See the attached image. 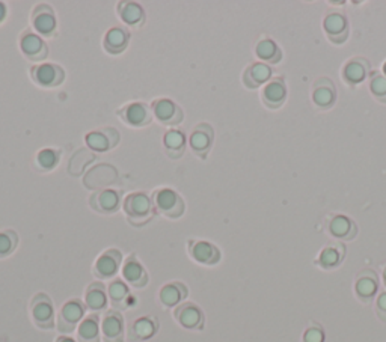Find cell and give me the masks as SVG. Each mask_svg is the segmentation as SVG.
<instances>
[{
    "label": "cell",
    "instance_id": "f6af8a7d",
    "mask_svg": "<svg viewBox=\"0 0 386 342\" xmlns=\"http://www.w3.org/2000/svg\"><path fill=\"white\" fill-rule=\"evenodd\" d=\"M383 73H385V75H386V62L383 64Z\"/></svg>",
    "mask_w": 386,
    "mask_h": 342
},
{
    "label": "cell",
    "instance_id": "83f0119b",
    "mask_svg": "<svg viewBox=\"0 0 386 342\" xmlns=\"http://www.w3.org/2000/svg\"><path fill=\"white\" fill-rule=\"evenodd\" d=\"M187 294L189 291L185 283L171 282V283H166L165 287L160 290L159 297L162 305H165L166 308H176L187 297Z\"/></svg>",
    "mask_w": 386,
    "mask_h": 342
},
{
    "label": "cell",
    "instance_id": "52a82bcc",
    "mask_svg": "<svg viewBox=\"0 0 386 342\" xmlns=\"http://www.w3.org/2000/svg\"><path fill=\"white\" fill-rule=\"evenodd\" d=\"M213 139L215 131L210 124L202 122V124L196 126L189 137V147L192 149V153L196 157L206 160L211 147H213Z\"/></svg>",
    "mask_w": 386,
    "mask_h": 342
},
{
    "label": "cell",
    "instance_id": "5bb4252c",
    "mask_svg": "<svg viewBox=\"0 0 386 342\" xmlns=\"http://www.w3.org/2000/svg\"><path fill=\"white\" fill-rule=\"evenodd\" d=\"M56 26H57L56 15L50 6L45 3H41L34 9L32 11V27L38 34L43 36H52L56 31Z\"/></svg>",
    "mask_w": 386,
    "mask_h": 342
},
{
    "label": "cell",
    "instance_id": "ee69618b",
    "mask_svg": "<svg viewBox=\"0 0 386 342\" xmlns=\"http://www.w3.org/2000/svg\"><path fill=\"white\" fill-rule=\"evenodd\" d=\"M383 282H385V287H386V265H385V269H383Z\"/></svg>",
    "mask_w": 386,
    "mask_h": 342
},
{
    "label": "cell",
    "instance_id": "3957f363",
    "mask_svg": "<svg viewBox=\"0 0 386 342\" xmlns=\"http://www.w3.org/2000/svg\"><path fill=\"white\" fill-rule=\"evenodd\" d=\"M31 315L36 327L50 330L55 327V308L45 292H38L31 302Z\"/></svg>",
    "mask_w": 386,
    "mask_h": 342
},
{
    "label": "cell",
    "instance_id": "2e32d148",
    "mask_svg": "<svg viewBox=\"0 0 386 342\" xmlns=\"http://www.w3.org/2000/svg\"><path fill=\"white\" fill-rule=\"evenodd\" d=\"M20 49L27 59L34 62L43 61L48 56V47L40 35L24 32L20 38Z\"/></svg>",
    "mask_w": 386,
    "mask_h": 342
},
{
    "label": "cell",
    "instance_id": "277c9868",
    "mask_svg": "<svg viewBox=\"0 0 386 342\" xmlns=\"http://www.w3.org/2000/svg\"><path fill=\"white\" fill-rule=\"evenodd\" d=\"M118 117L122 119L125 124L134 127V128H142L151 124V121L154 118L152 110L145 103H130L125 104L124 107L117 110Z\"/></svg>",
    "mask_w": 386,
    "mask_h": 342
},
{
    "label": "cell",
    "instance_id": "d4e9b609",
    "mask_svg": "<svg viewBox=\"0 0 386 342\" xmlns=\"http://www.w3.org/2000/svg\"><path fill=\"white\" fill-rule=\"evenodd\" d=\"M159 322L154 317H141L129 329L130 341H147L157 334Z\"/></svg>",
    "mask_w": 386,
    "mask_h": 342
},
{
    "label": "cell",
    "instance_id": "ab89813d",
    "mask_svg": "<svg viewBox=\"0 0 386 342\" xmlns=\"http://www.w3.org/2000/svg\"><path fill=\"white\" fill-rule=\"evenodd\" d=\"M302 342H324V330L320 325L313 322L311 326H308L303 332Z\"/></svg>",
    "mask_w": 386,
    "mask_h": 342
},
{
    "label": "cell",
    "instance_id": "4316f807",
    "mask_svg": "<svg viewBox=\"0 0 386 342\" xmlns=\"http://www.w3.org/2000/svg\"><path fill=\"white\" fill-rule=\"evenodd\" d=\"M345 256V248L344 244L341 243H332L329 246H326V248L318 255V260L315 261L317 265H320L322 269L324 270H332L335 267H338L344 260Z\"/></svg>",
    "mask_w": 386,
    "mask_h": 342
},
{
    "label": "cell",
    "instance_id": "9a60e30c",
    "mask_svg": "<svg viewBox=\"0 0 386 342\" xmlns=\"http://www.w3.org/2000/svg\"><path fill=\"white\" fill-rule=\"evenodd\" d=\"M379 290V278L373 270H362L355 282V294L362 303H370Z\"/></svg>",
    "mask_w": 386,
    "mask_h": 342
},
{
    "label": "cell",
    "instance_id": "ffe728a7",
    "mask_svg": "<svg viewBox=\"0 0 386 342\" xmlns=\"http://www.w3.org/2000/svg\"><path fill=\"white\" fill-rule=\"evenodd\" d=\"M122 276L129 285L134 288H143L148 283V274L143 265L136 260V256L131 255L122 265Z\"/></svg>",
    "mask_w": 386,
    "mask_h": 342
},
{
    "label": "cell",
    "instance_id": "b9f144b4",
    "mask_svg": "<svg viewBox=\"0 0 386 342\" xmlns=\"http://www.w3.org/2000/svg\"><path fill=\"white\" fill-rule=\"evenodd\" d=\"M6 15H8V8H6L5 3L0 2V24L3 23V20L6 18Z\"/></svg>",
    "mask_w": 386,
    "mask_h": 342
},
{
    "label": "cell",
    "instance_id": "7a4b0ae2",
    "mask_svg": "<svg viewBox=\"0 0 386 342\" xmlns=\"http://www.w3.org/2000/svg\"><path fill=\"white\" fill-rule=\"evenodd\" d=\"M152 204L156 211L168 218H178L185 214L186 205L183 198L172 188H159L152 193Z\"/></svg>",
    "mask_w": 386,
    "mask_h": 342
},
{
    "label": "cell",
    "instance_id": "e575fe53",
    "mask_svg": "<svg viewBox=\"0 0 386 342\" xmlns=\"http://www.w3.org/2000/svg\"><path fill=\"white\" fill-rule=\"evenodd\" d=\"M255 53L259 59H263L269 64H278L283 58V52L278 47V44L272 40H267V38L257 44Z\"/></svg>",
    "mask_w": 386,
    "mask_h": 342
},
{
    "label": "cell",
    "instance_id": "d590c367",
    "mask_svg": "<svg viewBox=\"0 0 386 342\" xmlns=\"http://www.w3.org/2000/svg\"><path fill=\"white\" fill-rule=\"evenodd\" d=\"M129 287L122 281L115 279L109 285V297L115 309L127 308V299H129Z\"/></svg>",
    "mask_w": 386,
    "mask_h": 342
},
{
    "label": "cell",
    "instance_id": "1f68e13d",
    "mask_svg": "<svg viewBox=\"0 0 386 342\" xmlns=\"http://www.w3.org/2000/svg\"><path fill=\"white\" fill-rule=\"evenodd\" d=\"M163 144H165V151H166L168 157L180 158L186 151L185 133L177 130V128L168 130L165 135V139H163Z\"/></svg>",
    "mask_w": 386,
    "mask_h": 342
},
{
    "label": "cell",
    "instance_id": "7402d4cb",
    "mask_svg": "<svg viewBox=\"0 0 386 342\" xmlns=\"http://www.w3.org/2000/svg\"><path fill=\"white\" fill-rule=\"evenodd\" d=\"M327 231L332 237L338 240H353L356 234H358V226L347 216L338 214L331 218L329 225H327Z\"/></svg>",
    "mask_w": 386,
    "mask_h": 342
},
{
    "label": "cell",
    "instance_id": "cb8c5ba5",
    "mask_svg": "<svg viewBox=\"0 0 386 342\" xmlns=\"http://www.w3.org/2000/svg\"><path fill=\"white\" fill-rule=\"evenodd\" d=\"M263 103L269 109H279L284 104L287 98V88L285 83L281 77H278L275 80H270L266 88L263 89Z\"/></svg>",
    "mask_w": 386,
    "mask_h": 342
},
{
    "label": "cell",
    "instance_id": "f546056e",
    "mask_svg": "<svg viewBox=\"0 0 386 342\" xmlns=\"http://www.w3.org/2000/svg\"><path fill=\"white\" fill-rule=\"evenodd\" d=\"M100 318L96 313H92L82 320L77 329V339L79 342H100Z\"/></svg>",
    "mask_w": 386,
    "mask_h": 342
},
{
    "label": "cell",
    "instance_id": "8992f818",
    "mask_svg": "<svg viewBox=\"0 0 386 342\" xmlns=\"http://www.w3.org/2000/svg\"><path fill=\"white\" fill-rule=\"evenodd\" d=\"M85 142L92 153H106L120 144V133L112 127H104L88 133Z\"/></svg>",
    "mask_w": 386,
    "mask_h": 342
},
{
    "label": "cell",
    "instance_id": "60d3db41",
    "mask_svg": "<svg viewBox=\"0 0 386 342\" xmlns=\"http://www.w3.org/2000/svg\"><path fill=\"white\" fill-rule=\"evenodd\" d=\"M376 313L383 322H386V292L379 294V297L376 299Z\"/></svg>",
    "mask_w": 386,
    "mask_h": 342
},
{
    "label": "cell",
    "instance_id": "30bf717a",
    "mask_svg": "<svg viewBox=\"0 0 386 342\" xmlns=\"http://www.w3.org/2000/svg\"><path fill=\"white\" fill-rule=\"evenodd\" d=\"M121 192L113 188L96 190L90 196V207L100 214H113L120 210Z\"/></svg>",
    "mask_w": 386,
    "mask_h": 342
},
{
    "label": "cell",
    "instance_id": "8fae6325",
    "mask_svg": "<svg viewBox=\"0 0 386 342\" xmlns=\"http://www.w3.org/2000/svg\"><path fill=\"white\" fill-rule=\"evenodd\" d=\"M152 115L165 126H178L185 118L183 110L177 103H173L169 98H159L154 100L151 104Z\"/></svg>",
    "mask_w": 386,
    "mask_h": 342
},
{
    "label": "cell",
    "instance_id": "9c48e42d",
    "mask_svg": "<svg viewBox=\"0 0 386 342\" xmlns=\"http://www.w3.org/2000/svg\"><path fill=\"white\" fill-rule=\"evenodd\" d=\"M31 75L34 82L43 88H56L65 80L64 68L56 64L36 65L31 70Z\"/></svg>",
    "mask_w": 386,
    "mask_h": 342
},
{
    "label": "cell",
    "instance_id": "7c38bea8",
    "mask_svg": "<svg viewBox=\"0 0 386 342\" xmlns=\"http://www.w3.org/2000/svg\"><path fill=\"white\" fill-rule=\"evenodd\" d=\"M173 317L178 321V325L189 330H202L204 327V312L196 306L195 303H183L173 311Z\"/></svg>",
    "mask_w": 386,
    "mask_h": 342
},
{
    "label": "cell",
    "instance_id": "4dcf8cb0",
    "mask_svg": "<svg viewBox=\"0 0 386 342\" xmlns=\"http://www.w3.org/2000/svg\"><path fill=\"white\" fill-rule=\"evenodd\" d=\"M85 303L86 308L94 312H100L106 309V306H108V296H106L104 285L101 282H94L86 288Z\"/></svg>",
    "mask_w": 386,
    "mask_h": 342
},
{
    "label": "cell",
    "instance_id": "8d00e7d4",
    "mask_svg": "<svg viewBox=\"0 0 386 342\" xmlns=\"http://www.w3.org/2000/svg\"><path fill=\"white\" fill-rule=\"evenodd\" d=\"M59 158H61L59 151L45 148L36 154V165L41 170H52L57 166V163H59Z\"/></svg>",
    "mask_w": 386,
    "mask_h": 342
},
{
    "label": "cell",
    "instance_id": "ac0fdd59",
    "mask_svg": "<svg viewBox=\"0 0 386 342\" xmlns=\"http://www.w3.org/2000/svg\"><path fill=\"white\" fill-rule=\"evenodd\" d=\"M324 31L334 44H343L349 36V23L345 17L338 13L327 14L324 18Z\"/></svg>",
    "mask_w": 386,
    "mask_h": 342
},
{
    "label": "cell",
    "instance_id": "ba28073f",
    "mask_svg": "<svg viewBox=\"0 0 386 342\" xmlns=\"http://www.w3.org/2000/svg\"><path fill=\"white\" fill-rule=\"evenodd\" d=\"M118 181V172L117 169L110 166L109 163H101L88 170L86 174L83 184L88 187L90 190H103L106 187H109Z\"/></svg>",
    "mask_w": 386,
    "mask_h": 342
},
{
    "label": "cell",
    "instance_id": "484cf974",
    "mask_svg": "<svg viewBox=\"0 0 386 342\" xmlns=\"http://www.w3.org/2000/svg\"><path fill=\"white\" fill-rule=\"evenodd\" d=\"M272 77V68L269 65L257 62L249 65L243 73V83L249 89H257Z\"/></svg>",
    "mask_w": 386,
    "mask_h": 342
},
{
    "label": "cell",
    "instance_id": "e0dca14e",
    "mask_svg": "<svg viewBox=\"0 0 386 342\" xmlns=\"http://www.w3.org/2000/svg\"><path fill=\"white\" fill-rule=\"evenodd\" d=\"M104 342H124V318L120 311H108L101 322Z\"/></svg>",
    "mask_w": 386,
    "mask_h": 342
},
{
    "label": "cell",
    "instance_id": "6da1fadb",
    "mask_svg": "<svg viewBox=\"0 0 386 342\" xmlns=\"http://www.w3.org/2000/svg\"><path fill=\"white\" fill-rule=\"evenodd\" d=\"M124 211L133 226H143L156 214V208L147 193L134 192L124 199Z\"/></svg>",
    "mask_w": 386,
    "mask_h": 342
},
{
    "label": "cell",
    "instance_id": "d6986e66",
    "mask_svg": "<svg viewBox=\"0 0 386 342\" xmlns=\"http://www.w3.org/2000/svg\"><path fill=\"white\" fill-rule=\"evenodd\" d=\"M189 253L196 262L204 265H215L220 261V251L208 241H190Z\"/></svg>",
    "mask_w": 386,
    "mask_h": 342
},
{
    "label": "cell",
    "instance_id": "f1b7e54d",
    "mask_svg": "<svg viewBox=\"0 0 386 342\" xmlns=\"http://www.w3.org/2000/svg\"><path fill=\"white\" fill-rule=\"evenodd\" d=\"M118 15L125 24L130 27H134V29L142 27L145 23V11L139 3L120 2L118 3Z\"/></svg>",
    "mask_w": 386,
    "mask_h": 342
},
{
    "label": "cell",
    "instance_id": "4fadbf2b",
    "mask_svg": "<svg viewBox=\"0 0 386 342\" xmlns=\"http://www.w3.org/2000/svg\"><path fill=\"white\" fill-rule=\"evenodd\" d=\"M122 261V255L118 249H108L99 256L94 265V274L99 279H110L118 273Z\"/></svg>",
    "mask_w": 386,
    "mask_h": 342
},
{
    "label": "cell",
    "instance_id": "836d02e7",
    "mask_svg": "<svg viewBox=\"0 0 386 342\" xmlns=\"http://www.w3.org/2000/svg\"><path fill=\"white\" fill-rule=\"evenodd\" d=\"M94 160H95V154L92 153L91 149L82 148L79 151H76V153L71 157V160H70L69 174L71 177H80L83 174L85 168L88 165H91Z\"/></svg>",
    "mask_w": 386,
    "mask_h": 342
},
{
    "label": "cell",
    "instance_id": "44dd1931",
    "mask_svg": "<svg viewBox=\"0 0 386 342\" xmlns=\"http://www.w3.org/2000/svg\"><path fill=\"white\" fill-rule=\"evenodd\" d=\"M313 101L317 107L329 109L336 101V89L331 79H318L314 84Z\"/></svg>",
    "mask_w": 386,
    "mask_h": 342
},
{
    "label": "cell",
    "instance_id": "d6a6232c",
    "mask_svg": "<svg viewBox=\"0 0 386 342\" xmlns=\"http://www.w3.org/2000/svg\"><path fill=\"white\" fill-rule=\"evenodd\" d=\"M366 71H369V62L361 58H355L345 64L343 77L349 84H358L366 77Z\"/></svg>",
    "mask_w": 386,
    "mask_h": 342
},
{
    "label": "cell",
    "instance_id": "f35d334b",
    "mask_svg": "<svg viewBox=\"0 0 386 342\" xmlns=\"http://www.w3.org/2000/svg\"><path fill=\"white\" fill-rule=\"evenodd\" d=\"M371 94L378 98L380 103L386 104V77L380 74H376L370 83Z\"/></svg>",
    "mask_w": 386,
    "mask_h": 342
},
{
    "label": "cell",
    "instance_id": "74e56055",
    "mask_svg": "<svg viewBox=\"0 0 386 342\" xmlns=\"http://www.w3.org/2000/svg\"><path fill=\"white\" fill-rule=\"evenodd\" d=\"M18 244V235L8 230L0 232V258H6V256L11 255Z\"/></svg>",
    "mask_w": 386,
    "mask_h": 342
},
{
    "label": "cell",
    "instance_id": "603a6c76",
    "mask_svg": "<svg viewBox=\"0 0 386 342\" xmlns=\"http://www.w3.org/2000/svg\"><path fill=\"white\" fill-rule=\"evenodd\" d=\"M130 32L124 27H112L104 36V50L109 54H121L129 47Z\"/></svg>",
    "mask_w": 386,
    "mask_h": 342
},
{
    "label": "cell",
    "instance_id": "5b68a950",
    "mask_svg": "<svg viewBox=\"0 0 386 342\" xmlns=\"http://www.w3.org/2000/svg\"><path fill=\"white\" fill-rule=\"evenodd\" d=\"M85 317V305L77 299L66 302L57 315L56 326L61 334H71Z\"/></svg>",
    "mask_w": 386,
    "mask_h": 342
},
{
    "label": "cell",
    "instance_id": "7bdbcfd3",
    "mask_svg": "<svg viewBox=\"0 0 386 342\" xmlns=\"http://www.w3.org/2000/svg\"><path fill=\"white\" fill-rule=\"evenodd\" d=\"M56 342H77V341H74V339H73V338H70V336H65V335H62V336H59V338L56 339Z\"/></svg>",
    "mask_w": 386,
    "mask_h": 342
}]
</instances>
